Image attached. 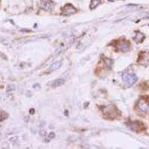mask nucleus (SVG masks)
Instances as JSON below:
<instances>
[{
  "mask_svg": "<svg viewBox=\"0 0 149 149\" xmlns=\"http://www.w3.org/2000/svg\"><path fill=\"white\" fill-rule=\"evenodd\" d=\"M104 115L109 119H113L119 115V110L113 104H110L105 107L103 110Z\"/></svg>",
  "mask_w": 149,
  "mask_h": 149,
  "instance_id": "obj_1",
  "label": "nucleus"
},
{
  "mask_svg": "<svg viewBox=\"0 0 149 149\" xmlns=\"http://www.w3.org/2000/svg\"><path fill=\"white\" fill-rule=\"evenodd\" d=\"M122 80L124 83L127 86H130L134 85L137 81V76L134 73H125L122 76Z\"/></svg>",
  "mask_w": 149,
  "mask_h": 149,
  "instance_id": "obj_2",
  "label": "nucleus"
},
{
  "mask_svg": "<svg viewBox=\"0 0 149 149\" xmlns=\"http://www.w3.org/2000/svg\"><path fill=\"white\" fill-rule=\"evenodd\" d=\"M129 127L135 132H141L146 129L144 124L141 122H131L128 125Z\"/></svg>",
  "mask_w": 149,
  "mask_h": 149,
  "instance_id": "obj_3",
  "label": "nucleus"
},
{
  "mask_svg": "<svg viewBox=\"0 0 149 149\" xmlns=\"http://www.w3.org/2000/svg\"><path fill=\"white\" fill-rule=\"evenodd\" d=\"M116 46L117 49L119 50L124 52L129 51V49H130V42L127 40H125L117 41V43Z\"/></svg>",
  "mask_w": 149,
  "mask_h": 149,
  "instance_id": "obj_4",
  "label": "nucleus"
},
{
  "mask_svg": "<svg viewBox=\"0 0 149 149\" xmlns=\"http://www.w3.org/2000/svg\"><path fill=\"white\" fill-rule=\"evenodd\" d=\"M77 11L76 8L73 6L71 4H66L64 7L62 9V13H63V15L69 16L72 15V14H75Z\"/></svg>",
  "mask_w": 149,
  "mask_h": 149,
  "instance_id": "obj_5",
  "label": "nucleus"
},
{
  "mask_svg": "<svg viewBox=\"0 0 149 149\" xmlns=\"http://www.w3.org/2000/svg\"><path fill=\"white\" fill-rule=\"evenodd\" d=\"M40 7L46 10H51L53 8V3L52 0H40Z\"/></svg>",
  "mask_w": 149,
  "mask_h": 149,
  "instance_id": "obj_6",
  "label": "nucleus"
},
{
  "mask_svg": "<svg viewBox=\"0 0 149 149\" xmlns=\"http://www.w3.org/2000/svg\"><path fill=\"white\" fill-rule=\"evenodd\" d=\"M138 107H139V108L142 111H144V112L148 111L149 109L148 103L145 99H143V98L139 99V102H138Z\"/></svg>",
  "mask_w": 149,
  "mask_h": 149,
  "instance_id": "obj_7",
  "label": "nucleus"
},
{
  "mask_svg": "<svg viewBox=\"0 0 149 149\" xmlns=\"http://www.w3.org/2000/svg\"><path fill=\"white\" fill-rule=\"evenodd\" d=\"M61 64H62V63H61V61H56V62H54V63H52L51 66H49V70L46 72V73H50L52 72L55 71V70H57L58 69H59L61 67Z\"/></svg>",
  "mask_w": 149,
  "mask_h": 149,
  "instance_id": "obj_8",
  "label": "nucleus"
},
{
  "mask_svg": "<svg viewBox=\"0 0 149 149\" xmlns=\"http://www.w3.org/2000/svg\"><path fill=\"white\" fill-rule=\"evenodd\" d=\"M144 39H145V35L142 34V33H140V32L136 33V34L135 37H134V40L137 42V43L142 42V41L144 40Z\"/></svg>",
  "mask_w": 149,
  "mask_h": 149,
  "instance_id": "obj_9",
  "label": "nucleus"
},
{
  "mask_svg": "<svg viewBox=\"0 0 149 149\" xmlns=\"http://www.w3.org/2000/svg\"><path fill=\"white\" fill-rule=\"evenodd\" d=\"M101 2H102V0H92L90 5V9H95V8H97Z\"/></svg>",
  "mask_w": 149,
  "mask_h": 149,
  "instance_id": "obj_10",
  "label": "nucleus"
},
{
  "mask_svg": "<svg viewBox=\"0 0 149 149\" xmlns=\"http://www.w3.org/2000/svg\"><path fill=\"white\" fill-rule=\"evenodd\" d=\"M64 84V81L63 79H57L55 80L52 84V86L56 87V86H60Z\"/></svg>",
  "mask_w": 149,
  "mask_h": 149,
  "instance_id": "obj_11",
  "label": "nucleus"
},
{
  "mask_svg": "<svg viewBox=\"0 0 149 149\" xmlns=\"http://www.w3.org/2000/svg\"><path fill=\"white\" fill-rule=\"evenodd\" d=\"M54 136H55V135H54V133H51V134H49V138L50 139H54Z\"/></svg>",
  "mask_w": 149,
  "mask_h": 149,
  "instance_id": "obj_12",
  "label": "nucleus"
}]
</instances>
